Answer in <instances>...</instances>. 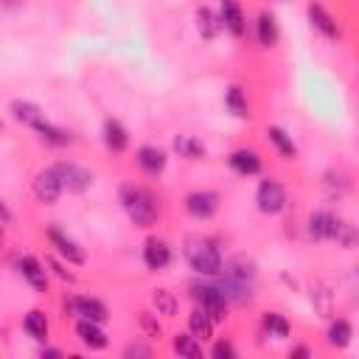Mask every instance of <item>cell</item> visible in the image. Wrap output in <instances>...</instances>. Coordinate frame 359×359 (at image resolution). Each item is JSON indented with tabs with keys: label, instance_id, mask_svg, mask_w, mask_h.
Instances as JSON below:
<instances>
[{
	"label": "cell",
	"instance_id": "36",
	"mask_svg": "<svg viewBox=\"0 0 359 359\" xmlns=\"http://www.w3.org/2000/svg\"><path fill=\"white\" fill-rule=\"evenodd\" d=\"M210 353H213L216 359H230V356H236V348H233V342H227V339H219V342L210 348Z\"/></svg>",
	"mask_w": 359,
	"mask_h": 359
},
{
	"label": "cell",
	"instance_id": "33",
	"mask_svg": "<svg viewBox=\"0 0 359 359\" xmlns=\"http://www.w3.org/2000/svg\"><path fill=\"white\" fill-rule=\"evenodd\" d=\"M224 272L233 275V278H238V280H252L255 278V264L247 261V258H233Z\"/></svg>",
	"mask_w": 359,
	"mask_h": 359
},
{
	"label": "cell",
	"instance_id": "5",
	"mask_svg": "<svg viewBox=\"0 0 359 359\" xmlns=\"http://www.w3.org/2000/svg\"><path fill=\"white\" fill-rule=\"evenodd\" d=\"M45 236H48L50 247L56 250V255H62L67 264H73V266H81V264H84V250H81L67 233H62L59 227H48Z\"/></svg>",
	"mask_w": 359,
	"mask_h": 359
},
{
	"label": "cell",
	"instance_id": "30",
	"mask_svg": "<svg viewBox=\"0 0 359 359\" xmlns=\"http://www.w3.org/2000/svg\"><path fill=\"white\" fill-rule=\"evenodd\" d=\"M224 104H227V109H230L236 118H247V115H250V104H247V95H244V90H241L238 84L227 87V93H224Z\"/></svg>",
	"mask_w": 359,
	"mask_h": 359
},
{
	"label": "cell",
	"instance_id": "4",
	"mask_svg": "<svg viewBox=\"0 0 359 359\" xmlns=\"http://www.w3.org/2000/svg\"><path fill=\"white\" fill-rule=\"evenodd\" d=\"M194 297H196V303H199L216 323H222V320L227 317V297H224V292H222L216 283L194 286Z\"/></svg>",
	"mask_w": 359,
	"mask_h": 359
},
{
	"label": "cell",
	"instance_id": "18",
	"mask_svg": "<svg viewBox=\"0 0 359 359\" xmlns=\"http://www.w3.org/2000/svg\"><path fill=\"white\" fill-rule=\"evenodd\" d=\"M213 325H216V320H213L202 306H196V309L188 314V331H191L199 342H205V339L213 337Z\"/></svg>",
	"mask_w": 359,
	"mask_h": 359
},
{
	"label": "cell",
	"instance_id": "24",
	"mask_svg": "<svg viewBox=\"0 0 359 359\" xmlns=\"http://www.w3.org/2000/svg\"><path fill=\"white\" fill-rule=\"evenodd\" d=\"M22 331H25L31 339H36V342L48 339V317H45V311L31 309V311L22 317Z\"/></svg>",
	"mask_w": 359,
	"mask_h": 359
},
{
	"label": "cell",
	"instance_id": "7",
	"mask_svg": "<svg viewBox=\"0 0 359 359\" xmlns=\"http://www.w3.org/2000/svg\"><path fill=\"white\" fill-rule=\"evenodd\" d=\"M53 171L59 174L62 185H65L67 191H73V194H81V191H87V188L93 185V174H90L87 168L76 165V163H56Z\"/></svg>",
	"mask_w": 359,
	"mask_h": 359
},
{
	"label": "cell",
	"instance_id": "19",
	"mask_svg": "<svg viewBox=\"0 0 359 359\" xmlns=\"http://www.w3.org/2000/svg\"><path fill=\"white\" fill-rule=\"evenodd\" d=\"M104 143H107V149H112V151H126V146H129V132H126V126H123L121 121H115V118H107V121H104Z\"/></svg>",
	"mask_w": 359,
	"mask_h": 359
},
{
	"label": "cell",
	"instance_id": "39",
	"mask_svg": "<svg viewBox=\"0 0 359 359\" xmlns=\"http://www.w3.org/2000/svg\"><path fill=\"white\" fill-rule=\"evenodd\" d=\"M42 356H62V351H56V348H45Z\"/></svg>",
	"mask_w": 359,
	"mask_h": 359
},
{
	"label": "cell",
	"instance_id": "37",
	"mask_svg": "<svg viewBox=\"0 0 359 359\" xmlns=\"http://www.w3.org/2000/svg\"><path fill=\"white\" fill-rule=\"evenodd\" d=\"M123 353H126V356H149V348H143V345H129Z\"/></svg>",
	"mask_w": 359,
	"mask_h": 359
},
{
	"label": "cell",
	"instance_id": "10",
	"mask_svg": "<svg viewBox=\"0 0 359 359\" xmlns=\"http://www.w3.org/2000/svg\"><path fill=\"white\" fill-rule=\"evenodd\" d=\"M17 269H20L22 280H25L34 292H48V269H45V264H42L39 258H34V255H20Z\"/></svg>",
	"mask_w": 359,
	"mask_h": 359
},
{
	"label": "cell",
	"instance_id": "2",
	"mask_svg": "<svg viewBox=\"0 0 359 359\" xmlns=\"http://www.w3.org/2000/svg\"><path fill=\"white\" fill-rule=\"evenodd\" d=\"M185 258H188L191 269L199 272V275L219 278V275L224 272V261H222L219 250H216L208 238H194V241H188V247H185Z\"/></svg>",
	"mask_w": 359,
	"mask_h": 359
},
{
	"label": "cell",
	"instance_id": "16",
	"mask_svg": "<svg viewBox=\"0 0 359 359\" xmlns=\"http://www.w3.org/2000/svg\"><path fill=\"white\" fill-rule=\"evenodd\" d=\"M219 17H222V28L230 31L233 36H241L244 34V11L238 6V0H222V8H219Z\"/></svg>",
	"mask_w": 359,
	"mask_h": 359
},
{
	"label": "cell",
	"instance_id": "21",
	"mask_svg": "<svg viewBox=\"0 0 359 359\" xmlns=\"http://www.w3.org/2000/svg\"><path fill=\"white\" fill-rule=\"evenodd\" d=\"M328 241H337L339 247H345V250H353V247H359V230H356L351 222L334 219V227H331V236H328Z\"/></svg>",
	"mask_w": 359,
	"mask_h": 359
},
{
	"label": "cell",
	"instance_id": "40",
	"mask_svg": "<svg viewBox=\"0 0 359 359\" xmlns=\"http://www.w3.org/2000/svg\"><path fill=\"white\" fill-rule=\"evenodd\" d=\"M3 219H6V224H11V210L3 205Z\"/></svg>",
	"mask_w": 359,
	"mask_h": 359
},
{
	"label": "cell",
	"instance_id": "35",
	"mask_svg": "<svg viewBox=\"0 0 359 359\" xmlns=\"http://www.w3.org/2000/svg\"><path fill=\"white\" fill-rule=\"evenodd\" d=\"M45 264H48V266L53 269V275H59L62 280H67V283H73V280H76V275H73V272H70V269H67L62 261H56L53 255H48V258H45Z\"/></svg>",
	"mask_w": 359,
	"mask_h": 359
},
{
	"label": "cell",
	"instance_id": "31",
	"mask_svg": "<svg viewBox=\"0 0 359 359\" xmlns=\"http://www.w3.org/2000/svg\"><path fill=\"white\" fill-rule=\"evenodd\" d=\"M151 306H154L157 314H163V317H174V314H177V297H174V292H168V289H154V292H151Z\"/></svg>",
	"mask_w": 359,
	"mask_h": 359
},
{
	"label": "cell",
	"instance_id": "27",
	"mask_svg": "<svg viewBox=\"0 0 359 359\" xmlns=\"http://www.w3.org/2000/svg\"><path fill=\"white\" fill-rule=\"evenodd\" d=\"M334 219H337V216H331V213H325V210L311 213V216H309V236H311L314 241H328L331 227H334Z\"/></svg>",
	"mask_w": 359,
	"mask_h": 359
},
{
	"label": "cell",
	"instance_id": "41",
	"mask_svg": "<svg viewBox=\"0 0 359 359\" xmlns=\"http://www.w3.org/2000/svg\"><path fill=\"white\" fill-rule=\"evenodd\" d=\"M17 3H20V0H3V6H6V8H14Z\"/></svg>",
	"mask_w": 359,
	"mask_h": 359
},
{
	"label": "cell",
	"instance_id": "11",
	"mask_svg": "<svg viewBox=\"0 0 359 359\" xmlns=\"http://www.w3.org/2000/svg\"><path fill=\"white\" fill-rule=\"evenodd\" d=\"M76 337H79V342L84 345V348H90V351H104L107 348V334H104V328H101V323H95V320H87V317H79L76 320Z\"/></svg>",
	"mask_w": 359,
	"mask_h": 359
},
{
	"label": "cell",
	"instance_id": "17",
	"mask_svg": "<svg viewBox=\"0 0 359 359\" xmlns=\"http://www.w3.org/2000/svg\"><path fill=\"white\" fill-rule=\"evenodd\" d=\"M8 112H11V118L14 121H20V123H25V126H36L39 121H45V112L34 104V101H22V98H14L11 104H8Z\"/></svg>",
	"mask_w": 359,
	"mask_h": 359
},
{
	"label": "cell",
	"instance_id": "20",
	"mask_svg": "<svg viewBox=\"0 0 359 359\" xmlns=\"http://www.w3.org/2000/svg\"><path fill=\"white\" fill-rule=\"evenodd\" d=\"M266 137H269V143L278 149L280 157H286V160H294V157H297V146H294L292 135H289L283 126H269V129H266Z\"/></svg>",
	"mask_w": 359,
	"mask_h": 359
},
{
	"label": "cell",
	"instance_id": "34",
	"mask_svg": "<svg viewBox=\"0 0 359 359\" xmlns=\"http://www.w3.org/2000/svg\"><path fill=\"white\" fill-rule=\"evenodd\" d=\"M137 323H140V331H143V337H149V339H154V337H160V320H157V314H151V311H140V317H137Z\"/></svg>",
	"mask_w": 359,
	"mask_h": 359
},
{
	"label": "cell",
	"instance_id": "6",
	"mask_svg": "<svg viewBox=\"0 0 359 359\" xmlns=\"http://www.w3.org/2000/svg\"><path fill=\"white\" fill-rule=\"evenodd\" d=\"M76 314V317H87V320H95V323H104L109 317V309L98 300V297H87V294H79V297H70L65 303V314Z\"/></svg>",
	"mask_w": 359,
	"mask_h": 359
},
{
	"label": "cell",
	"instance_id": "14",
	"mask_svg": "<svg viewBox=\"0 0 359 359\" xmlns=\"http://www.w3.org/2000/svg\"><path fill=\"white\" fill-rule=\"evenodd\" d=\"M227 163H230V168H233L236 174H241V177H252V174H258L261 165H264L255 149H236V151H230Z\"/></svg>",
	"mask_w": 359,
	"mask_h": 359
},
{
	"label": "cell",
	"instance_id": "15",
	"mask_svg": "<svg viewBox=\"0 0 359 359\" xmlns=\"http://www.w3.org/2000/svg\"><path fill=\"white\" fill-rule=\"evenodd\" d=\"M135 160H137V165H140L146 174H151V177L163 174V171H165V163H168L165 151L157 149V146H140V149L135 151Z\"/></svg>",
	"mask_w": 359,
	"mask_h": 359
},
{
	"label": "cell",
	"instance_id": "9",
	"mask_svg": "<svg viewBox=\"0 0 359 359\" xmlns=\"http://www.w3.org/2000/svg\"><path fill=\"white\" fill-rule=\"evenodd\" d=\"M34 194H36V199L39 202H45V205H53L56 199H59V194H62V180H59V174L53 171V165L50 168H42L36 177H34Z\"/></svg>",
	"mask_w": 359,
	"mask_h": 359
},
{
	"label": "cell",
	"instance_id": "28",
	"mask_svg": "<svg viewBox=\"0 0 359 359\" xmlns=\"http://www.w3.org/2000/svg\"><path fill=\"white\" fill-rule=\"evenodd\" d=\"M328 345L331 348H348L351 345V337H353V328H351V323L348 320H334L331 325H328Z\"/></svg>",
	"mask_w": 359,
	"mask_h": 359
},
{
	"label": "cell",
	"instance_id": "23",
	"mask_svg": "<svg viewBox=\"0 0 359 359\" xmlns=\"http://www.w3.org/2000/svg\"><path fill=\"white\" fill-rule=\"evenodd\" d=\"M171 146H174V151H177L180 157H185V160H202V157H205V143H202L199 137H194V135H177Z\"/></svg>",
	"mask_w": 359,
	"mask_h": 359
},
{
	"label": "cell",
	"instance_id": "38",
	"mask_svg": "<svg viewBox=\"0 0 359 359\" xmlns=\"http://www.w3.org/2000/svg\"><path fill=\"white\" fill-rule=\"evenodd\" d=\"M289 356H311V351H309L306 345H297V348L289 351Z\"/></svg>",
	"mask_w": 359,
	"mask_h": 359
},
{
	"label": "cell",
	"instance_id": "22",
	"mask_svg": "<svg viewBox=\"0 0 359 359\" xmlns=\"http://www.w3.org/2000/svg\"><path fill=\"white\" fill-rule=\"evenodd\" d=\"M255 36H258V42L264 48H272L278 42V22H275V17L269 11H261L255 17Z\"/></svg>",
	"mask_w": 359,
	"mask_h": 359
},
{
	"label": "cell",
	"instance_id": "8",
	"mask_svg": "<svg viewBox=\"0 0 359 359\" xmlns=\"http://www.w3.org/2000/svg\"><path fill=\"white\" fill-rule=\"evenodd\" d=\"M185 210H188L194 219L205 222V219H210V216L219 210V194H216V191H191V194L185 196Z\"/></svg>",
	"mask_w": 359,
	"mask_h": 359
},
{
	"label": "cell",
	"instance_id": "42",
	"mask_svg": "<svg viewBox=\"0 0 359 359\" xmlns=\"http://www.w3.org/2000/svg\"><path fill=\"white\" fill-rule=\"evenodd\" d=\"M356 303H359V292H356Z\"/></svg>",
	"mask_w": 359,
	"mask_h": 359
},
{
	"label": "cell",
	"instance_id": "32",
	"mask_svg": "<svg viewBox=\"0 0 359 359\" xmlns=\"http://www.w3.org/2000/svg\"><path fill=\"white\" fill-rule=\"evenodd\" d=\"M261 325H264V331H266L269 337H275V339L289 337V323H286V317H283V314L266 311V314H264V320H261Z\"/></svg>",
	"mask_w": 359,
	"mask_h": 359
},
{
	"label": "cell",
	"instance_id": "1",
	"mask_svg": "<svg viewBox=\"0 0 359 359\" xmlns=\"http://www.w3.org/2000/svg\"><path fill=\"white\" fill-rule=\"evenodd\" d=\"M121 205L137 227H151L157 222V213H160L157 199L151 191H146L140 185H123L121 188Z\"/></svg>",
	"mask_w": 359,
	"mask_h": 359
},
{
	"label": "cell",
	"instance_id": "13",
	"mask_svg": "<svg viewBox=\"0 0 359 359\" xmlns=\"http://www.w3.org/2000/svg\"><path fill=\"white\" fill-rule=\"evenodd\" d=\"M306 14H309V22H311L314 31H320L325 39H339V25H337V20H334L320 3H309Z\"/></svg>",
	"mask_w": 359,
	"mask_h": 359
},
{
	"label": "cell",
	"instance_id": "26",
	"mask_svg": "<svg viewBox=\"0 0 359 359\" xmlns=\"http://www.w3.org/2000/svg\"><path fill=\"white\" fill-rule=\"evenodd\" d=\"M34 132L45 140V143H50V146H67L70 140H73V135L67 132V129H59V126H53L48 118L45 121H39L36 126H34Z\"/></svg>",
	"mask_w": 359,
	"mask_h": 359
},
{
	"label": "cell",
	"instance_id": "12",
	"mask_svg": "<svg viewBox=\"0 0 359 359\" xmlns=\"http://www.w3.org/2000/svg\"><path fill=\"white\" fill-rule=\"evenodd\" d=\"M143 264L151 269V272H157V269H165L168 264H171V247L163 241V238H146V244H143Z\"/></svg>",
	"mask_w": 359,
	"mask_h": 359
},
{
	"label": "cell",
	"instance_id": "3",
	"mask_svg": "<svg viewBox=\"0 0 359 359\" xmlns=\"http://www.w3.org/2000/svg\"><path fill=\"white\" fill-rule=\"evenodd\" d=\"M255 202H258V210L266 213V216H275L286 208L289 196L283 191V185L278 180H261L258 182V191H255Z\"/></svg>",
	"mask_w": 359,
	"mask_h": 359
},
{
	"label": "cell",
	"instance_id": "29",
	"mask_svg": "<svg viewBox=\"0 0 359 359\" xmlns=\"http://www.w3.org/2000/svg\"><path fill=\"white\" fill-rule=\"evenodd\" d=\"M171 348H174V353H180V356H188V359H199L202 356V345H199V339L188 331V334H177L174 339H171Z\"/></svg>",
	"mask_w": 359,
	"mask_h": 359
},
{
	"label": "cell",
	"instance_id": "25",
	"mask_svg": "<svg viewBox=\"0 0 359 359\" xmlns=\"http://www.w3.org/2000/svg\"><path fill=\"white\" fill-rule=\"evenodd\" d=\"M196 28L205 39H213L219 31H222V17L216 11H210L208 6H199L196 8Z\"/></svg>",
	"mask_w": 359,
	"mask_h": 359
}]
</instances>
